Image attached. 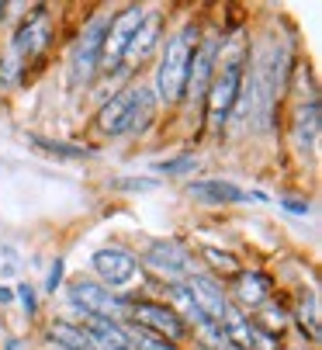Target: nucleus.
Returning <instances> with one entry per match:
<instances>
[{"instance_id":"obj_3","label":"nucleus","mask_w":322,"mask_h":350,"mask_svg":"<svg viewBox=\"0 0 322 350\" xmlns=\"http://www.w3.org/2000/svg\"><path fill=\"white\" fill-rule=\"evenodd\" d=\"M239 83H243V66H239V63H229V66H222L219 77H211L208 97H204L208 122H211V125H222V122L232 115V108H236V101H239Z\"/></svg>"},{"instance_id":"obj_22","label":"nucleus","mask_w":322,"mask_h":350,"mask_svg":"<svg viewBox=\"0 0 322 350\" xmlns=\"http://www.w3.org/2000/svg\"><path fill=\"white\" fill-rule=\"evenodd\" d=\"M204 257L219 267L222 274H239V264H236V257H229V254H222V250H215V246H208L204 250Z\"/></svg>"},{"instance_id":"obj_9","label":"nucleus","mask_w":322,"mask_h":350,"mask_svg":"<svg viewBox=\"0 0 322 350\" xmlns=\"http://www.w3.org/2000/svg\"><path fill=\"white\" fill-rule=\"evenodd\" d=\"M184 291L191 295V302H194V309L201 312V319H208V323H222V319L229 316L226 291H222V284H215L211 278L194 274V278H187V288H184Z\"/></svg>"},{"instance_id":"obj_18","label":"nucleus","mask_w":322,"mask_h":350,"mask_svg":"<svg viewBox=\"0 0 322 350\" xmlns=\"http://www.w3.org/2000/svg\"><path fill=\"white\" fill-rule=\"evenodd\" d=\"M49 340L56 347H66V350H94V343L83 333V326H73V323H52L49 326Z\"/></svg>"},{"instance_id":"obj_25","label":"nucleus","mask_w":322,"mask_h":350,"mask_svg":"<svg viewBox=\"0 0 322 350\" xmlns=\"http://www.w3.org/2000/svg\"><path fill=\"white\" fill-rule=\"evenodd\" d=\"M18 291H21V302H25V309H28V312H35V295H31V288H28V284H21Z\"/></svg>"},{"instance_id":"obj_4","label":"nucleus","mask_w":322,"mask_h":350,"mask_svg":"<svg viewBox=\"0 0 322 350\" xmlns=\"http://www.w3.org/2000/svg\"><path fill=\"white\" fill-rule=\"evenodd\" d=\"M142 18H146L142 8H129V11H122L111 25H107V35H104V45H100V63L104 66H115V63L125 59V53H129V45H132Z\"/></svg>"},{"instance_id":"obj_5","label":"nucleus","mask_w":322,"mask_h":350,"mask_svg":"<svg viewBox=\"0 0 322 350\" xmlns=\"http://www.w3.org/2000/svg\"><path fill=\"white\" fill-rule=\"evenodd\" d=\"M70 302L77 306V309H83L87 316H100V319H115V316H122V298L118 295H111L104 284H94V281H73L70 284Z\"/></svg>"},{"instance_id":"obj_23","label":"nucleus","mask_w":322,"mask_h":350,"mask_svg":"<svg viewBox=\"0 0 322 350\" xmlns=\"http://www.w3.org/2000/svg\"><path fill=\"white\" fill-rule=\"evenodd\" d=\"M163 174H184V170H194V157H184V160H174V163H159Z\"/></svg>"},{"instance_id":"obj_28","label":"nucleus","mask_w":322,"mask_h":350,"mask_svg":"<svg viewBox=\"0 0 322 350\" xmlns=\"http://www.w3.org/2000/svg\"><path fill=\"white\" fill-rule=\"evenodd\" d=\"M18 347H21V343H11V347H8V350H18Z\"/></svg>"},{"instance_id":"obj_11","label":"nucleus","mask_w":322,"mask_h":350,"mask_svg":"<svg viewBox=\"0 0 322 350\" xmlns=\"http://www.w3.org/2000/svg\"><path fill=\"white\" fill-rule=\"evenodd\" d=\"M49 38H52V21H49V14H35V18H28V21L18 28V35H14V53H18L21 59H31V56H38L42 49L49 45Z\"/></svg>"},{"instance_id":"obj_27","label":"nucleus","mask_w":322,"mask_h":350,"mask_svg":"<svg viewBox=\"0 0 322 350\" xmlns=\"http://www.w3.org/2000/svg\"><path fill=\"white\" fill-rule=\"evenodd\" d=\"M226 350H243V347H232V343H229V347H226Z\"/></svg>"},{"instance_id":"obj_13","label":"nucleus","mask_w":322,"mask_h":350,"mask_svg":"<svg viewBox=\"0 0 322 350\" xmlns=\"http://www.w3.org/2000/svg\"><path fill=\"white\" fill-rule=\"evenodd\" d=\"M211 66H215V38H208L201 49H194L191 66H187V83L184 90H191V97H201L211 83Z\"/></svg>"},{"instance_id":"obj_7","label":"nucleus","mask_w":322,"mask_h":350,"mask_svg":"<svg viewBox=\"0 0 322 350\" xmlns=\"http://www.w3.org/2000/svg\"><path fill=\"white\" fill-rule=\"evenodd\" d=\"M90 264H94L97 278H100L107 288L129 284V281L135 278V271H139V260L129 254V250H122V246H104V250H97Z\"/></svg>"},{"instance_id":"obj_14","label":"nucleus","mask_w":322,"mask_h":350,"mask_svg":"<svg viewBox=\"0 0 322 350\" xmlns=\"http://www.w3.org/2000/svg\"><path fill=\"white\" fill-rule=\"evenodd\" d=\"M187 191H191L194 198H204V202H211V205L253 202V198H260V194H250V191H243V187H236V184H229V180H198V184H191Z\"/></svg>"},{"instance_id":"obj_6","label":"nucleus","mask_w":322,"mask_h":350,"mask_svg":"<svg viewBox=\"0 0 322 350\" xmlns=\"http://www.w3.org/2000/svg\"><path fill=\"white\" fill-rule=\"evenodd\" d=\"M107 18H94L77 45L73 53V83H87L94 77V70L100 66V45H104V35H107Z\"/></svg>"},{"instance_id":"obj_21","label":"nucleus","mask_w":322,"mask_h":350,"mask_svg":"<svg viewBox=\"0 0 322 350\" xmlns=\"http://www.w3.org/2000/svg\"><path fill=\"white\" fill-rule=\"evenodd\" d=\"M132 350H177L170 340H163V336H156V333H146V329H139L135 336H132Z\"/></svg>"},{"instance_id":"obj_17","label":"nucleus","mask_w":322,"mask_h":350,"mask_svg":"<svg viewBox=\"0 0 322 350\" xmlns=\"http://www.w3.org/2000/svg\"><path fill=\"white\" fill-rule=\"evenodd\" d=\"M156 35H159V14H146L142 25H139V31H135V38H132V45H129L125 59H139V63H142V59L152 53Z\"/></svg>"},{"instance_id":"obj_15","label":"nucleus","mask_w":322,"mask_h":350,"mask_svg":"<svg viewBox=\"0 0 322 350\" xmlns=\"http://www.w3.org/2000/svg\"><path fill=\"white\" fill-rule=\"evenodd\" d=\"M236 298L243 306L256 309L271 298V281H267L263 274H256V271H239L236 274Z\"/></svg>"},{"instance_id":"obj_8","label":"nucleus","mask_w":322,"mask_h":350,"mask_svg":"<svg viewBox=\"0 0 322 350\" xmlns=\"http://www.w3.org/2000/svg\"><path fill=\"white\" fill-rule=\"evenodd\" d=\"M132 319L139 323V329H146V333H156V336H163V340H177V336H184V319L174 312V309H167V306H156V302H135L132 309Z\"/></svg>"},{"instance_id":"obj_20","label":"nucleus","mask_w":322,"mask_h":350,"mask_svg":"<svg viewBox=\"0 0 322 350\" xmlns=\"http://www.w3.org/2000/svg\"><path fill=\"white\" fill-rule=\"evenodd\" d=\"M298 319H301V326H308V336L319 340V298H315V295H308L305 302H301Z\"/></svg>"},{"instance_id":"obj_24","label":"nucleus","mask_w":322,"mask_h":350,"mask_svg":"<svg viewBox=\"0 0 322 350\" xmlns=\"http://www.w3.org/2000/svg\"><path fill=\"white\" fill-rule=\"evenodd\" d=\"M59 278H63V260H56V264H52V271H49V291H56Z\"/></svg>"},{"instance_id":"obj_19","label":"nucleus","mask_w":322,"mask_h":350,"mask_svg":"<svg viewBox=\"0 0 322 350\" xmlns=\"http://www.w3.org/2000/svg\"><path fill=\"white\" fill-rule=\"evenodd\" d=\"M35 146L49 149L52 157H70V160H83V157H90V149H87V146H66V142H49V139H35Z\"/></svg>"},{"instance_id":"obj_10","label":"nucleus","mask_w":322,"mask_h":350,"mask_svg":"<svg viewBox=\"0 0 322 350\" xmlns=\"http://www.w3.org/2000/svg\"><path fill=\"white\" fill-rule=\"evenodd\" d=\"M146 264L156 271V274H163V278H191V257H187V250L174 239H159L146 250Z\"/></svg>"},{"instance_id":"obj_26","label":"nucleus","mask_w":322,"mask_h":350,"mask_svg":"<svg viewBox=\"0 0 322 350\" xmlns=\"http://www.w3.org/2000/svg\"><path fill=\"white\" fill-rule=\"evenodd\" d=\"M288 208H291L295 215H305V212H308V205H298V202H288Z\"/></svg>"},{"instance_id":"obj_2","label":"nucleus","mask_w":322,"mask_h":350,"mask_svg":"<svg viewBox=\"0 0 322 350\" xmlns=\"http://www.w3.org/2000/svg\"><path fill=\"white\" fill-rule=\"evenodd\" d=\"M149 115V94L146 90H125L118 97H111L100 115H97V125L107 132V135H122V132H132L146 122Z\"/></svg>"},{"instance_id":"obj_16","label":"nucleus","mask_w":322,"mask_h":350,"mask_svg":"<svg viewBox=\"0 0 322 350\" xmlns=\"http://www.w3.org/2000/svg\"><path fill=\"white\" fill-rule=\"evenodd\" d=\"M319 125H322V111H319V101H308L301 111H298V146L305 149V153H312V149L319 146Z\"/></svg>"},{"instance_id":"obj_1","label":"nucleus","mask_w":322,"mask_h":350,"mask_svg":"<svg viewBox=\"0 0 322 350\" xmlns=\"http://www.w3.org/2000/svg\"><path fill=\"white\" fill-rule=\"evenodd\" d=\"M198 49V28L194 25H184L170 42H167V53H163V63H159V73H156V90L163 101H177L184 94V83H187V66H191V56Z\"/></svg>"},{"instance_id":"obj_12","label":"nucleus","mask_w":322,"mask_h":350,"mask_svg":"<svg viewBox=\"0 0 322 350\" xmlns=\"http://www.w3.org/2000/svg\"><path fill=\"white\" fill-rule=\"evenodd\" d=\"M94 347H104V350H132V336L115 323V319H100V316H87V329Z\"/></svg>"}]
</instances>
